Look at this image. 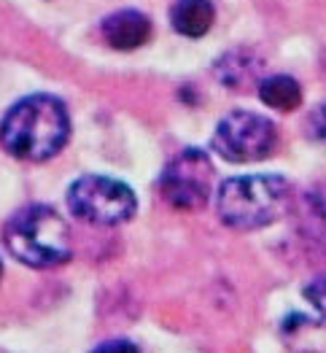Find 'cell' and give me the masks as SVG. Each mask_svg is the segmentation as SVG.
Listing matches in <instances>:
<instances>
[{
	"instance_id": "1",
	"label": "cell",
	"mask_w": 326,
	"mask_h": 353,
	"mask_svg": "<svg viewBox=\"0 0 326 353\" xmlns=\"http://www.w3.org/2000/svg\"><path fill=\"white\" fill-rule=\"evenodd\" d=\"M70 138V117L65 103L52 94H30L0 121L3 148L25 162H46Z\"/></svg>"
},
{
	"instance_id": "2",
	"label": "cell",
	"mask_w": 326,
	"mask_h": 353,
	"mask_svg": "<svg viewBox=\"0 0 326 353\" xmlns=\"http://www.w3.org/2000/svg\"><path fill=\"white\" fill-rule=\"evenodd\" d=\"M292 186L283 176H235L218 189L216 210L232 230H262L283 216L289 208Z\"/></svg>"
},
{
	"instance_id": "3",
	"label": "cell",
	"mask_w": 326,
	"mask_h": 353,
	"mask_svg": "<svg viewBox=\"0 0 326 353\" xmlns=\"http://www.w3.org/2000/svg\"><path fill=\"white\" fill-rule=\"evenodd\" d=\"M8 251L28 267H57L70 259V230L49 205H28L6 227Z\"/></svg>"
},
{
	"instance_id": "4",
	"label": "cell",
	"mask_w": 326,
	"mask_h": 353,
	"mask_svg": "<svg viewBox=\"0 0 326 353\" xmlns=\"http://www.w3.org/2000/svg\"><path fill=\"white\" fill-rule=\"evenodd\" d=\"M68 208L76 219L97 224V227H116L135 216L138 200L135 192L111 176H84L70 183Z\"/></svg>"
},
{
	"instance_id": "5",
	"label": "cell",
	"mask_w": 326,
	"mask_h": 353,
	"mask_svg": "<svg viewBox=\"0 0 326 353\" xmlns=\"http://www.w3.org/2000/svg\"><path fill=\"white\" fill-rule=\"evenodd\" d=\"M278 146V130L262 114L251 111H232L216 127L213 151L227 162H259L267 159Z\"/></svg>"
},
{
	"instance_id": "6",
	"label": "cell",
	"mask_w": 326,
	"mask_h": 353,
	"mask_svg": "<svg viewBox=\"0 0 326 353\" xmlns=\"http://www.w3.org/2000/svg\"><path fill=\"white\" fill-rule=\"evenodd\" d=\"M213 162L203 148H183L162 173V197L178 210H200L213 194Z\"/></svg>"
},
{
	"instance_id": "7",
	"label": "cell",
	"mask_w": 326,
	"mask_h": 353,
	"mask_svg": "<svg viewBox=\"0 0 326 353\" xmlns=\"http://www.w3.org/2000/svg\"><path fill=\"white\" fill-rule=\"evenodd\" d=\"M103 38L116 52H135L151 38V19L132 8L116 11L103 22Z\"/></svg>"
},
{
	"instance_id": "8",
	"label": "cell",
	"mask_w": 326,
	"mask_h": 353,
	"mask_svg": "<svg viewBox=\"0 0 326 353\" xmlns=\"http://www.w3.org/2000/svg\"><path fill=\"white\" fill-rule=\"evenodd\" d=\"M259 76H262V59L245 49L230 52L216 62V79L230 89H248L254 84L259 87L262 84Z\"/></svg>"
},
{
	"instance_id": "9",
	"label": "cell",
	"mask_w": 326,
	"mask_h": 353,
	"mask_svg": "<svg viewBox=\"0 0 326 353\" xmlns=\"http://www.w3.org/2000/svg\"><path fill=\"white\" fill-rule=\"evenodd\" d=\"M170 22L186 38H203L216 22V8L210 0H178L170 11Z\"/></svg>"
},
{
	"instance_id": "10",
	"label": "cell",
	"mask_w": 326,
	"mask_h": 353,
	"mask_svg": "<svg viewBox=\"0 0 326 353\" xmlns=\"http://www.w3.org/2000/svg\"><path fill=\"white\" fill-rule=\"evenodd\" d=\"M256 89H259L262 103H265L267 108H272V111L289 114V111H296L299 103H302V87L296 84L292 76H283V73L262 79V84Z\"/></svg>"
},
{
	"instance_id": "11",
	"label": "cell",
	"mask_w": 326,
	"mask_h": 353,
	"mask_svg": "<svg viewBox=\"0 0 326 353\" xmlns=\"http://www.w3.org/2000/svg\"><path fill=\"white\" fill-rule=\"evenodd\" d=\"M302 224L313 237H326V189L302 197Z\"/></svg>"
},
{
	"instance_id": "12",
	"label": "cell",
	"mask_w": 326,
	"mask_h": 353,
	"mask_svg": "<svg viewBox=\"0 0 326 353\" xmlns=\"http://www.w3.org/2000/svg\"><path fill=\"white\" fill-rule=\"evenodd\" d=\"M305 299L316 307V313H318V316H324L326 319V275L316 278V281L305 289Z\"/></svg>"
},
{
	"instance_id": "13",
	"label": "cell",
	"mask_w": 326,
	"mask_h": 353,
	"mask_svg": "<svg viewBox=\"0 0 326 353\" xmlns=\"http://www.w3.org/2000/svg\"><path fill=\"white\" fill-rule=\"evenodd\" d=\"M307 135H310V141L326 143V105H318L307 117Z\"/></svg>"
},
{
	"instance_id": "14",
	"label": "cell",
	"mask_w": 326,
	"mask_h": 353,
	"mask_svg": "<svg viewBox=\"0 0 326 353\" xmlns=\"http://www.w3.org/2000/svg\"><path fill=\"white\" fill-rule=\"evenodd\" d=\"M92 353H141L138 345H132L130 340H108L103 345H97Z\"/></svg>"
},
{
	"instance_id": "15",
	"label": "cell",
	"mask_w": 326,
	"mask_h": 353,
	"mask_svg": "<svg viewBox=\"0 0 326 353\" xmlns=\"http://www.w3.org/2000/svg\"><path fill=\"white\" fill-rule=\"evenodd\" d=\"M0 278H3V262H0Z\"/></svg>"
}]
</instances>
